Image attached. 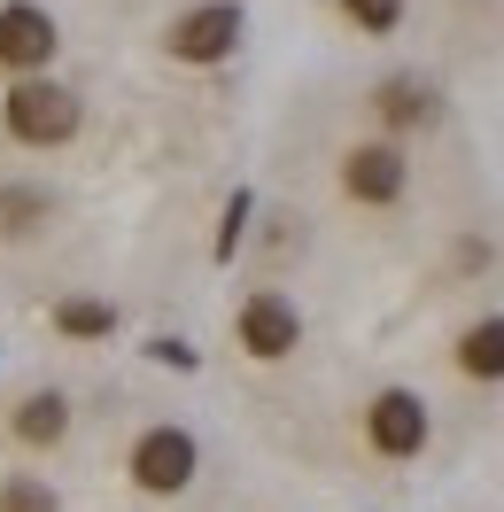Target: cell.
<instances>
[{
    "mask_svg": "<svg viewBox=\"0 0 504 512\" xmlns=\"http://www.w3.org/2000/svg\"><path fill=\"white\" fill-rule=\"evenodd\" d=\"M342 187H349V202H396V194H404V156H396L388 140L349 148L342 156Z\"/></svg>",
    "mask_w": 504,
    "mask_h": 512,
    "instance_id": "cell-7",
    "label": "cell"
},
{
    "mask_svg": "<svg viewBox=\"0 0 504 512\" xmlns=\"http://www.w3.org/2000/svg\"><path fill=\"white\" fill-rule=\"evenodd\" d=\"M47 187H0V241H24V233H39L47 225Z\"/></svg>",
    "mask_w": 504,
    "mask_h": 512,
    "instance_id": "cell-11",
    "label": "cell"
},
{
    "mask_svg": "<svg viewBox=\"0 0 504 512\" xmlns=\"http://www.w3.org/2000/svg\"><path fill=\"white\" fill-rule=\"evenodd\" d=\"M458 365L473 381H504V319H481L458 334Z\"/></svg>",
    "mask_w": 504,
    "mask_h": 512,
    "instance_id": "cell-10",
    "label": "cell"
},
{
    "mask_svg": "<svg viewBox=\"0 0 504 512\" xmlns=\"http://www.w3.org/2000/svg\"><path fill=\"white\" fill-rule=\"evenodd\" d=\"M295 342H303V319H295L287 295H249L241 303V350L249 357L280 365V357H295Z\"/></svg>",
    "mask_w": 504,
    "mask_h": 512,
    "instance_id": "cell-4",
    "label": "cell"
},
{
    "mask_svg": "<svg viewBox=\"0 0 504 512\" xmlns=\"http://www.w3.org/2000/svg\"><path fill=\"white\" fill-rule=\"evenodd\" d=\"M241 218H249V194H233V210H225V233H218V256H233V241H241Z\"/></svg>",
    "mask_w": 504,
    "mask_h": 512,
    "instance_id": "cell-15",
    "label": "cell"
},
{
    "mask_svg": "<svg viewBox=\"0 0 504 512\" xmlns=\"http://www.w3.org/2000/svg\"><path fill=\"white\" fill-rule=\"evenodd\" d=\"M0 512H63L55 505V489L32 474H16V481H0Z\"/></svg>",
    "mask_w": 504,
    "mask_h": 512,
    "instance_id": "cell-13",
    "label": "cell"
},
{
    "mask_svg": "<svg viewBox=\"0 0 504 512\" xmlns=\"http://www.w3.org/2000/svg\"><path fill=\"white\" fill-rule=\"evenodd\" d=\"M55 326H63L70 342H94V334L117 326V311H109V303H86V295H70V303H55Z\"/></svg>",
    "mask_w": 504,
    "mask_h": 512,
    "instance_id": "cell-12",
    "label": "cell"
},
{
    "mask_svg": "<svg viewBox=\"0 0 504 512\" xmlns=\"http://www.w3.org/2000/svg\"><path fill=\"white\" fill-rule=\"evenodd\" d=\"M8 132L24 140V148H63L70 132H78V94H63V86H47V78H24L16 94H8Z\"/></svg>",
    "mask_w": 504,
    "mask_h": 512,
    "instance_id": "cell-1",
    "label": "cell"
},
{
    "mask_svg": "<svg viewBox=\"0 0 504 512\" xmlns=\"http://www.w3.org/2000/svg\"><path fill=\"white\" fill-rule=\"evenodd\" d=\"M373 109H380V125L411 132V125H427V117H435V94H427L419 78H388V86L373 94Z\"/></svg>",
    "mask_w": 504,
    "mask_h": 512,
    "instance_id": "cell-9",
    "label": "cell"
},
{
    "mask_svg": "<svg viewBox=\"0 0 504 512\" xmlns=\"http://www.w3.org/2000/svg\"><path fill=\"white\" fill-rule=\"evenodd\" d=\"M233 39H241V8H233V0H210V8H194V16L171 24V55H179V63H225Z\"/></svg>",
    "mask_w": 504,
    "mask_h": 512,
    "instance_id": "cell-5",
    "label": "cell"
},
{
    "mask_svg": "<svg viewBox=\"0 0 504 512\" xmlns=\"http://www.w3.org/2000/svg\"><path fill=\"white\" fill-rule=\"evenodd\" d=\"M47 55H55V16L32 0L0 8V70H39Z\"/></svg>",
    "mask_w": 504,
    "mask_h": 512,
    "instance_id": "cell-6",
    "label": "cell"
},
{
    "mask_svg": "<svg viewBox=\"0 0 504 512\" xmlns=\"http://www.w3.org/2000/svg\"><path fill=\"white\" fill-rule=\"evenodd\" d=\"M349 24H365V32H396V16H404V0H342Z\"/></svg>",
    "mask_w": 504,
    "mask_h": 512,
    "instance_id": "cell-14",
    "label": "cell"
},
{
    "mask_svg": "<svg viewBox=\"0 0 504 512\" xmlns=\"http://www.w3.org/2000/svg\"><path fill=\"white\" fill-rule=\"evenodd\" d=\"M63 435H70V404L55 396V388H39V396H24V404H16V443L55 450Z\"/></svg>",
    "mask_w": 504,
    "mask_h": 512,
    "instance_id": "cell-8",
    "label": "cell"
},
{
    "mask_svg": "<svg viewBox=\"0 0 504 512\" xmlns=\"http://www.w3.org/2000/svg\"><path fill=\"white\" fill-rule=\"evenodd\" d=\"M194 458H202V450H194L187 427H148V435L132 443V481H140L148 497H179L194 481Z\"/></svg>",
    "mask_w": 504,
    "mask_h": 512,
    "instance_id": "cell-2",
    "label": "cell"
},
{
    "mask_svg": "<svg viewBox=\"0 0 504 512\" xmlns=\"http://www.w3.org/2000/svg\"><path fill=\"white\" fill-rule=\"evenodd\" d=\"M365 435H373L380 458H419V443H427V404H419L411 388H380L373 412H365Z\"/></svg>",
    "mask_w": 504,
    "mask_h": 512,
    "instance_id": "cell-3",
    "label": "cell"
}]
</instances>
